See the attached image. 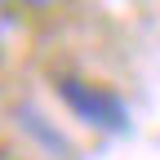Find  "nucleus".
Segmentation results:
<instances>
[{"instance_id":"obj_1","label":"nucleus","mask_w":160,"mask_h":160,"mask_svg":"<svg viewBox=\"0 0 160 160\" xmlns=\"http://www.w3.org/2000/svg\"><path fill=\"white\" fill-rule=\"evenodd\" d=\"M58 93L62 102L71 107L76 120H85L93 129H107V133H125L129 129V107L125 98L107 85H93V80H80V76H62L58 80Z\"/></svg>"}]
</instances>
